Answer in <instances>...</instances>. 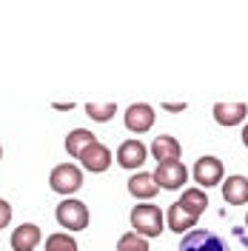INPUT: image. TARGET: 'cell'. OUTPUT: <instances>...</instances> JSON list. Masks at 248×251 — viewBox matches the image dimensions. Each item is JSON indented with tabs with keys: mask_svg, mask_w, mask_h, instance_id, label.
Segmentation results:
<instances>
[{
	"mask_svg": "<svg viewBox=\"0 0 248 251\" xmlns=\"http://www.w3.org/2000/svg\"><path fill=\"white\" fill-rule=\"evenodd\" d=\"M131 231L140 237H146V240H151V237H160L163 234V228H166V214H163V208L154 203H140L131 208Z\"/></svg>",
	"mask_w": 248,
	"mask_h": 251,
	"instance_id": "obj_1",
	"label": "cell"
},
{
	"mask_svg": "<svg viewBox=\"0 0 248 251\" xmlns=\"http://www.w3.org/2000/svg\"><path fill=\"white\" fill-rule=\"evenodd\" d=\"M54 217H57V226H63L66 234H74V231H83L89 228V205L83 200H74V197H63V203H57L54 208Z\"/></svg>",
	"mask_w": 248,
	"mask_h": 251,
	"instance_id": "obj_2",
	"label": "cell"
},
{
	"mask_svg": "<svg viewBox=\"0 0 248 251\" xmlns=\"http://www.w3.org/2000/svg\"><path fill=\"white\" fill-rule=\"evenodd\" d=\"M49 188L54 194H63V197H72L83 188V169L77 163H60L54 166L51 174H49Z\"/></svg>",
	"mask_w": 248,
	"mask_h": 251,
	"instance_id": "obj_3",
	"label": "cell"
},
{
	"mask_svg": "<svg viewBox=\"0 0 248 251\" xmlns=\"http://www.w3.org/2000/svg\"><path fill=\"white\" fill-rule=\"evenodd\" d=\"M180 251H231L228 243L211 228H191L180 240Z\"/></svg>",
	"mask_w": 248,
	"mask_h": 251,
	"instance_id": "obj_4",
	"label": "cell"
},
{
	"mask_svg": "<svg viewBox=\"0 0 248 251\" xmlns=\"http://www.w3.org/2000/svg\"><path fill=\"white\" fill-rule=\"evenodd\" d=\"M223 174H225V166H223V160L214 157V154H202L200 160L194 163V169H191V177H194L197 188H202V191L220 186Z\"/></svg>",
	"mask_w": 248,
	"mask_h": 251,
	"instance_id": "obj_5",
	"label": "cell"
},
{
	"mask_svg": "<svg viewBox=\"0 0 248 251\" xmlns=\"http://www.w3.org/2000/svg\"><path fill=\"white\" fill-rule=\"evenodd\" d=\"M154 180L160 188L166 191H177L188 183V169L183 166V160H171V163H160L154 169Z\"/></svg>",
	"mask_w": 248,
	"mask_h": 251,
	"instance_id": "obj_6",
	"label": "cell"
},
{
	"mask_svg": "<svg viewBox=\"0 0 248 251\" xmlns=\"http://www.w3.org/2000/svg\"><path fill=\"white\" fill-rule=\"evenodd\" d=\"M154 120H157V111H154V106H149V103H131V106L125 109V117H123L125 128L134 131V134L151 131V128H154Z\"/></svg>",
	"mask_w": 248,
	"mask_h": 251,
	"instance_id": "obj_7",
	"label": "cell"
},
{
	"mask_svg": "<svg viewBox=\"0 0 248 251\" xmlns=\"http://www.w3.org/2000/svg\"><path fill=\"white\" fill-rule=\"evenodd\" d=\"M77 160H80V169H83V172L103 174V172H109V166H111V149L106 146V143L97 140V143H92Z\"/></svg>",
	"mask_w": 248,
	"mask_h": 251,
	"instance_id": "obj_8",
	"label": "cell"
},
{
	"mask_svg": "<svg viewBox=\"0 0 248 251\" xmlns=\"http://www.w3.org/2000/svg\"><path fill=\"white\" fill-rule=\"evenodd\" d=\"M146 157H149V146L143 140H123L120 146H117V154H114V160H117V166L120 169H128V172H134V169H140L143 163H146Z\"/></svg>",
	"mask_w": 248,
	"mask_h": 251,
	"instance_id": "obj_9",
	"label": "cell"
},
{
	"mask_svg": "<svg viewBox=\"0 0 248 251\" xmlns=\"http://www.w3.org/2000/svg\"><path fill=\"white\" fill-rule=\"evenodd\" d=\"M211 114H214V120H217V126H223V128H234V126H243L248 117V106L246 103H214V109H211Z\"/></svg>",
	"mask_w": 248,
	"mask_h": 251,
	"instance_id": "obj_10",
	"label": "cell"
},
{
	"mask_svg": "<svg viewBox=\"0 0 248 251\" xmlns=\"http://www.w3.org/2000/svg\"><path fill=\"white\" fill-rule=\"evenodd\" d=\"M40 240H43L40 226L37 223H23V226H17L15 231H12L9 246H12V251H34L40 246Z\"/></svg>",
	"mask_w": 248,
	"mask_h": 251,
	"instance_id": "obj_11",
	"label": "cell"
},
{
	"mask_svg": "<svg viewBox=\"0 0 248 251\" xmlns=\"http://www.w3.org/2000/svg\"><path fill=\"white\" fill-rule=\"evenodd\" d=\"M149 151H151V157H154L157 166H160V163L180 160V157H183V146H180L177 137H171V134H157L154 143L149 146Z\"/></svg>",
	"mask_w": 248,
	"mask_h": 251,
	"instance_id": "obj_12",
	"label": "cell"
},
{
	"mask_svg": "<svg viewBox=\"0 0 248 251\" xmlns=\"http://www.w3.org/2000/svg\"><path fill=\"white\" fill-rule=\"evenodd\" d=\"M223 200L228 205H246L248 203V177L243 174H231L223 183Z\"/></svg>",
	"mask_w": 248,
	"mask_h": 251,
	"instance_id": "obj_13",
	"label": "cell"
},
{
	"mask_svg": "<svg viewBox=\"0 0 248 251\" xmlns=\"http://www.w3.org/2000/svg\"><path fill=\"white\" fill-rule=\"evenodd\" d=\"M157 191H160V186H157L154 174H149V172L131 174V180H128V194L131 197H137V200H154Z\"/></svg>",
	"mask_w": 248,
	"mask_h": 251,
	"instance_id": "obj_14",
	"label": "cell"
},
{
	"mask_svg": "<svg viewBox=\"0 0 248 251\" xmlns=\"http://www.w3.org/2000/svg\"><path fill=\"white\" fill-rule=\"evenodd\" d=\"M191 226H197V217H191L180 203H174L169 211H166V228H171L174 234H188Z\"/></svg>",
	"mask_w": 248,
	"mask_h": 251,
	"instance_id": "obj_15",
	"label": "cell"
},
{
	"mask_svg": "<svg viewBox=\"0 0 248 251\" xmlns=\"http://www.w3.org/2000/svg\"><path fill=\"white\" fill-rule=\"evenodd\" d=\"M177 203L183 205L191 217L200 220V214L208 208V194H205L202 188H197V186H194V188H183V194H180V200H177Z\"/></svg>",
	"mask_w": 248,
	"mask_h": 251,
	"instance_id": "obj_16",
	"label": "cell"
},
{
	"mask_svg": "<svg viewBox=\"0 0 248 251\" xmlns=\"http://www.w3.org/2000/svg\"><path fill=\"white\" fill-rule=\"evenodd\" d=\"M92 143H97V134L89 131V128H74L66 134V154L69 157H80Z\"/></svg>",
	"mask_w": 248,
	"mask_h": 251,
	"instance_id": "obj_17",
	"label": "cell"
},
{
	"mask_svg": "<svg viewBox=\"0 0 248 251\" xmlns=\"http://www.w3.org/2000/svg\"><path fill=\"white\" fill-rule=\"evenodd\" d=\"M43 251H77V240L66 231H54V234L46 237Z\"/></svg>",
	"mask_w": 248,
	"mask_h": 251,
	"instance_id": "obj_18",
	"label": "cell"
},
{
	"mask_svg": "<svg viewBox=\"0 0 248 251\" xmlns=\"http://www.w3.org/2000/svg\"><path fill=\"white\" fill-rule=\"evenodd\" d=\"M86 114L94 123H109L111 117L117 114V106H114V100L111 103H86Z\"/></svg>",
	"mask_w": 248,
	"mask_h": 251,
	"instance_id": "obj_19",
	"label": "cell"
},
{
	"mask_svg": "<svg viewBox=\"0 0 248 251\" xmlns=\"http://www.w3.org/2000/svg\"><path fill=\"white\" fill-rule=\"evenodd\" d=\"M114 251H149V240L134 234V231H125V234L117 240V249Z\"/></svg>",
	"mask_w": 248,
	"mask_h": 251,
	"instance_id": "obj_20",
	"label": "cell"
},
{
	"mask_svg": "<svg viewBox=\"0 0 248 251\" xmlns=\"http://www.w3.org/2000/svg\"><path fill=\"white\" fill-rule=\"evenodd\" d=\"M9 223H12V203L0 197V231H3Z\"/></svg>",
	"mask_w": 248,
	"mask_h": 251,
	"instance_id": "obj_21",
	"label": "cell"
},
{
	"mask_svg": "<svg viewBox=\"0 0 248 251\" xmlns=\"http://www.w3.org/2000/svg\"><path fill=\"white\" fill-rule=\"evenodd\" d=\"M163 109H166V111H174V114H177V111H186V103H163Z\"/></svg>",
	"mask_w": 248,
	"mask_h": 251,
	"instance_id": "obj_22",
	"label": "cell"
},
{
	"mask_svg": "<svg viewBox=\"0 0 248 251\" xmlns=\"http://www.w3.org/2000/svg\"><path fill=\"white\" fill-rule=\"evenodd\" d=\"M243 146H246V149H248V123L243 126Z\"/></svg>",
	"mask_w": 248,
	"mask_h": 251,
	"instance_id": "obj_23",
	"label": "cell"
},
{
	"mask_svg": "<svg viewBox=\"0 0 248 251\" xmlns=\"http://www.w3.org/2000/svg\"><path fill=\"white\" fill-rule=\"evenodd\" d=\"M0 160H3V146H0Z\"/></svg>",
	"mask_w": 248,
	"mask_h": 251,
	"instance_id": "obj_24",
	"label": "cell"
},
{
	"mask_svg": "<svg viewBox=\"0 0 248 251\" xmlns=\"http://www.w3.org/2000/svg\"><path fill=\"white\" fill-rule=\"evenodd\" d=\"M246 228H248V214H246Z\"/></svg>",
	"mask_w": 248,
	"mask_h": 251,
	"instance_id": "obj_25",
	"label": "cell"
}]
</instances>
